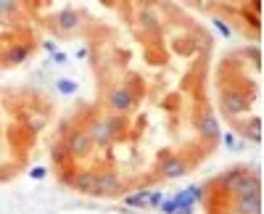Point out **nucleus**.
I'll return each mask as SVG.
<instances>
[{"instance_id": "obj_1", "label": "nucleus", "mask_w": 264, "mask_h": 214, "mask_svg": "<svg viewBox=\"0 0 264 214\" xmlns=\"http://www.w3.org/2000/svg\"><path fill=\"white\" fill-rule=\"evenodd\" d=\"M222 109L224 114H230V117H238V114H246L248 111V98L240 95V93H224L222 95Z\"/></svg>"}, {"instance_id": "obj_22", "label": "nucleus", "mask_w": 264, "mask_h": 214, "mask_svg": "<svg viewBox=\"0 0 264 214\" xmlns=\"http://www.w3.org/2000/svg\"><path fill=\"white\" fill-rule=\"evenodd\" d=\"M29 174H32L35 180H40V177H45V170H43V167H37V170H32Z\"/></svg>"}, {"instance_id": "obj_19", "label": "nucleus", "mask_w": 264, "mask_h": 214, "mask_svg": "<svg viewBox=\"0 0 264 214\" xmlns=\"http://www.w3.org/2000/svg\"><path fill=\"white\" fill-rule=\"evenodd\" d=\"M190 190V196H193V201H201V198H204V190H201L198 185H193V188H188Z\"/></svg>"}, {"instance_id": "obj_16", "label": "nucleus", "mask_w": 264, "mask_h": 214, "mask_svg": "<svg viewBox=\"0 0 264 214\" xmlns=\"http://www.w3.org/2000/svg\"><path fill=\"white\" fill-rule=\"evenodd\" d=\"M161 201H164V198H161V190H148V206H159Z\"/></svg>"}, {"instance_id": "obj_13", "label": "nucleus", "mask_w": 264, "mask_h": 214, "mask_svg": "<svg viewBox=\"0 0 264 214\" xmlns=\"http://www.w3.org/2000/svg\"><path fill=\"white\" fill-rule=\"evenodd\" d=\"M27 56H29V48H11L8 56H5V61H8V64H21Z\"/></svg>"}, {"instance_id": "obj_23", "label": "nucleus", "mask_w": 264, "mask_h": 214, "mask_svg": "<svg viewBox=\"0 0 264 214\" xmlns=\"http://www.w3.org/2000/svg\"><path fill=\"white\" fill-rule=\"evenodd\" d=\"M53 61H56V64H64L66 56H64V53H53Z\"/></svg>"}, {"instance_id": "obj_3", "label": "nucleus", "mask_w": 264, "mask_h": 214, "mask_svg": "<svg viewBox=\"0 0 264 214\" xmlns=\"http://www.w3.org/2000/svg\"><path fill=\"white\" fill-rule=\"evenodd\" d=\"M90 135L88 132H82V129H77V132H72V137H69V143H66V151L72 156H85L90 151Z\"/></svg>"}, {"instance_id": "obj_6", "label": "nucleus", "mask_w": 264, "mask_h": 214, "mask_svg": "<svg viewBox=\"0 0 264 214\" xmlns=\"http://www.w3.org/2000/svg\"><path fill=\"white\" fill-rule=\"evenodd\" d=\"M238 212L240 214H262V193L238 196Z\"/></svg>"}, {"instance_id": "obj_21", "label": "nucleus", "mask_w": 264, "mask_h": 214, "mask_svg": "<svg viewBox=\"0 0 264 214\" xmlns=\"http://www.w3.org/2000/svg\"><path fill=\"white\" fill-rule=\"evenodd\" d=\"M140 21H143L145 27H156V19H153L151 13H143V16H140Z\"/></svg>"}, {"instance_id": "obj_7", "label": "nucleus", "mask_w": 264, "mask_h": 214, "mask_svg": "<svg viewBox=\"0 0 264 214\" xmlns=\"http://www.w3.org/2000/svg\"><path fill=\"white\" fill-rule=\"evenodd\" d=\"M90 140H95V143H111V137H114V132H111V127H108V122H95L92 125V129H90Z\"/></svg>"}, {"instance_id": "obj_10", "label": "nucleus", "mask_w": 264, "mask_h": 214, "mask_svg": "<svg viewBox=\"0 0 264 214\" xmlns=\"http://www.w3.org/2000/svg\"><path fill=\"white\" fill-rule=\"evenodd\" d=\"M198 129H201V135H204V137H220V125H217V119L212 117V114H206V117L201 119Z\"/></svg>"}, {"instance_id": "obj_8", "label": "nucleus", "mask_w": 264, "mask_h": 214, "mask_svg": "<svg viewBox=\"0 0 264 214\" xmlns=\"http://www.w3.org/2000/svg\"><path fill=\"white\" fill-rule=\"evenodd\" d=\"M235 193H238V196H256V193H262V182H259V177H256V174H248V177L238 185Z\"/></svg>"}, {"instance_id": "obj_12", "label": "nucleus", "mask_w": 264, "mask_h": 214, "mask_svg": "<svg viewBox=\"0 0 264 214\" xmlns=\"http://www.w3.org/2000/svg\"><path fill=\"white\" fill-rule=\"evenodd\" d=\"M248 174H251L248 170H235V172H230L227 177H224V188H227V190H238V185L248 177Z\"/></svg>"}, {"instance_id": "obj_24", "label": "nucleus", "mask_w": 264, "mask_h": 214, "mask_svg": "<svg viewBox=\"0 0 264 214\" xmlns=\"http://www.w3.org/2000/svg\"><path fill=\"white\" fill-rule=\"evenodd\" d=\"M222 140H224V146H232V143H235V137L227 132V135H222Z\"/></svg>"}, {"instance_id": "obj_5", "label": "nucleus", "mask_w": 264, "mask_h": 214, "mask_svg": "<svg viewBox=\"0 0 264 214\" xmlns=\"http://www.w3.org/2000/svg\"><path fill=\"white\" fill-rule=\"evenodd\" d=\"M95 185H98V174L95 172H80L74 177V188L80 190V193L95 196Z\"/></svg>"}, {"instance_id": "obj_2", "label": "nucleus", "mask_w": 264, "mask_h": 214, "mask_svg": "<svg viewBox=\"0 0 264 214\" xmlns=\"http://www.w3.org/2000/svg\"><path fill=\"white\" fill-rule=\"evenodd\" d=\"M122 190V180L114 172L98 174V185H95V196H116Z\"/></svg>"}, {"instance_id": "obj_17", "label": "nucleus", "mask_w": 264, "mask_h": 214, "mask_svg": "<svg viewBox=\"0 0 264 214\" xmlns=\"http://www.w3.org/2000/svg\"><path fill=\"white\" fill-rule=\"evenodd\" d=\"M159 206H161V212H164V214H175V206L177 204H175V198H169V201H161Z\"/></svg>"}, {"instance_id": "obj_9", "label": "nucleus", "mask_w": 264, "mask_h": 214, "mask_svg": "<svg viewBox=\"0 0 264 214\" xmlns=\"http://www.w3.org/2000/svg\"><path fill=\"white\" fill-rule=\"evenodd\" d=\"M164 174H167L169 180L182 177V174H185V162H182V159H177V156L167 159V162H164Z\"/></svg>"}, {"instance_id": "obj_14", "label": "nucleus", "mask_w": 264, "mask_h": 214, "mask_svg": "<svg viewBox=\"0 0 264 214\" xmlns=\"http://www.w3.org/2000/svg\"><path fill=\"white\" fill-rule=\"evenodd\" d=\"M124 201H127V206H145V201H148V190H137L135 196H127Z\"/></svg>"}, {"instance_id": "obj_11", "label": "nucleus", "mask_w": 264, "mask_h": 214, "mask_svg": "<svg viewBox=\"0 0 264 214\" xmlns=\"http://www.w3.org/2000/svg\"><path fill=\"white\" fill-rule=\"evenodd\" d=\"M77 24H80V16H77L74 11H61V13H58V27L64 29V32H72V29H77Z\"/></svg>"}, {"instance_id": "obj_4", "label": "nucleus", "mask_w": 264, "mask_h": 214, "mask_svg": "<svg viewBox=\"0 0 264 214\" xmlns=\"http://www.w3.org/2000/svg\"><path fill=\"white\" fill-rule=\"evenodd\" d=\"M108 106H111L114 111H130L132 106H135V98H132L130 87H116L111 98H108Z\"/></svg>"}, {"instance_id": "obj_25", "label": "nucleus", "mask_w": 264, "mask_h": 214, "mask_svg": "<svg viewBox=\"0 0 264 214\" xmlns=\"http://www.w3.org/2000/svg\"><path fill=\"white\" fill-rule=\"evenodd\" d=\"M45 125V117H37V119H32V127H43Z\"/></svg>"}, {"instance_id": "obj_20", "label": "nucleus", "mask_w": 264, "mask_h": 214, "mask_svg": "<svg viewBox=\"0 0 264 214\" xmlns=\"http://www.w3.org/2000/svg\"><path fill=\"white\" fill-rule=\"evenodd\" d=\"M13 8H16L13 0H0V11H13Z\"/></svg>"}, {"instance_id": "obj_15", "label": "nucleus", "mask_w": 264, "mask_h": 214, "mask_svg": "<svg viewBox=\"0 0 264 214\" xmlns=\"http://www.w3.org/2000/svg\"><path fill=\"white\" fill-rule=\"evenodd\" d=\"M58 90H61V93H66V95H72L74 90H77V85H74L72 80H58Z\"/></svg>"}, {"instance_id": "obj_18", "label": "nucleus", "mask_w": 264, "mask_h": 214, "mask_svg": "<svg viewBox=\"0 0 264 214\" xmlns=\"http://www.w3.org/2000/svg\"><path fill=\"white\" fill-rule=\"evenodd\" d=\"M214 27H217V29H220V35H222V37H230V27H227V24H224V21H222V19H214Z\"/></svg>"}]
</instances>
